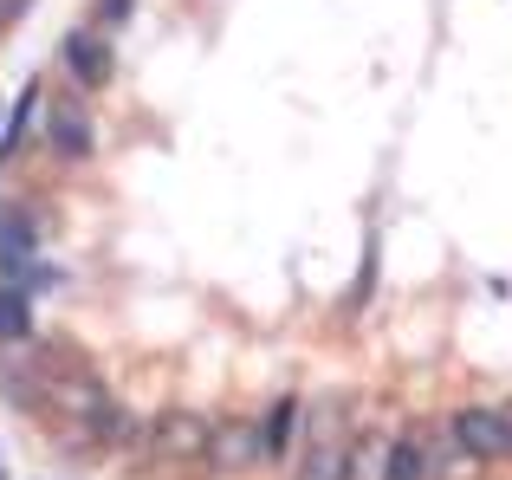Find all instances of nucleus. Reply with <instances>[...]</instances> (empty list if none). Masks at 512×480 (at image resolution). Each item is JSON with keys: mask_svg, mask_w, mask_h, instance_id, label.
I'll return each mask as SVG.
<instances>
[{"mask_svg": "<svg viewBox=\"0 0 512 480\" xmlns=\"http://www.w3.org/2000/svg\"><path fill=\"white\" fill-rule=\"evenodd\" d=\"M357 409H350L344 390L318 396L305 409V455H299V480H350L357 468V435H350Z\"/></svg>", "mask_w": 512, "mask_h": 480, "instance_id": "nucleus-1", "label": "nucleus"}, {"mask_svg": "<svg viewBox=\"0 0 512 480\" xmlns=\"http://www.w3.org/2000/svg\"><path fill=\"white\" fill-rule=\"evenodd\" d=\"M214 455V422H201L195 409H169L150 429V468H195V461Z\"/></svg>", "mask_w": 512, "mask_h": 480, "instance_id": "nucleus-2", "label": "nucleus"}, {"mask_svg": "<svg viewBox=\"0 0 512 480\" xmlns=\"http://www.w3.org/2000/svg\"><path fill=\"white\" fill-rule=\"evenodd\" d=\"M448 435L467 448V455H480V461H512V416L506 409H454V422H448Z\"/></svg>", "mask_w": 512, "mask_h": 480, "instance_id": "nucleus-3", "label": "nucleus"}, {"mask_svg": "<svg viewBox=\"0 0 512 480\" xmlns=\"http://www.w3.org/2000/svg\"><path fill=\"white\" fill-rule=\"evenodd\" d=\"M59 59H65V72H72V85H85V91H104V85H111V72H117L111 39H104V33H91V26L65 33Z\"/></svg>", "mask_w": 512, "mask_h": 480, "instance_id": "nucleus-4", "label": "nucleus"}, {"mask_svg": "<svg viewBox=\"0 0 512 480\" xmlns=\"http://www.w3.org/2000/svg\"><path fill=\"white\" fill-rule=\"evenodd\" d=\"M214 468L221 474H247L253 461H266V429H253V422H221L214 429Z\"/></svg>", "mask_w": 512, "mask_h": 480, "instance_id": "nucleus-5", "label": "nucleus"}, {"mask_svg": "<svg viewBox=\"0 0 512 480\" xmlns=\"http://www.w3.org/2000/svg\"><path fill=\"white\" fill-rule=\"evenodd\" d=\"M46 137H52V150H59V156H72V163H85V156L91 150H98V137H91V117L85 111H78V104H52V111H46Z\"/></svg>", "mask_w": 512, "mask_h": 480, "instance_id": "nucleus-6", "label": "nucleus"}, {"mask_svg": "<svg viewBox=\"0 0 512 480\" xmlns=\"http://www.w3.org/2000/svg\"><path fill=\"white\" fill-rule=\"evenodd\" d=\"M33 338V299H26V286H0V344H26Z\"/></svg>", "mask_w": 512, "mask_h": 480, "instance_id": "nucleus-7", "label": "nucleus"}, {"mask_svg": "<svg viewBox=\"0 0 512 480\" xmlns=\"http://www.w3.org/2000/svg\"><path fill=\"white\" fill-rule=\"evenodd\" d=\"M260 429H266V461H286L292 455V429H299V403H292V396H279L273 416H266Z\"/></svg>", "mask_w": 512, "mask_h": 480, "instance_id": "nucleus-8", "label": "nucleus"}, {"mask_svg": "<svg viewBox=\"0 0 512 480\" xmlns=\"http://www.w3.org/2000/svg\"><path fill=\"white\" fill-rule=\"evenodd\" d=\"M383 480H428V442L422 435H402L396 448H389V468H383Z\"/></svg>", "mask_w": 512, "mask_h": 480, "instance_id": "nucleus-9", "label": "nucleus"}, {"mask_svg": "<svg viewBox=\"0 0 512 480\" xmlns=\"http://www.w3.org/2000/svg\"><path fill=\"white\" fill-rule=\"evenodd\" d=\"M26 247H33V221L26 215H0V253L13 260V253H26Z\"/></svg>", "mask_w": 512, "mask_h": 480, "instance_id": "nucleus-10", "label": "nucleus"}, {"mask_svg": "<svg viewBox=\"0 0 512 480\" xmlns=\"http://www.w3.org/2000/svg\"><path fill=\"white\" fill-rule=\"evenodd\" d=\"M26 7H33V0H0V33H13V26L26 20Z\"/></svg>", "mask_w": 512, "mask_h": 480, "instance_id": "nucleus-11", "label": "nucleus"}, {"mask_svg": "<svg viewBox=\"0 0 512 480\" xmlns=\"http://www.w3.org/2000/svg\"><path fill=\"white\" fill-rule=\"evenodd\" d=\"M98 20H111V26L130 20V0H98Z\"/></svg>", "mask_w": 512, "mask_h": 480, "instance_id": "nucleus-12", "label": "nucleus"}, {"mask_svg": "<svg viewBox=\"0 0 512 480\" xmlns=\"http://www.w3.org/2000/svg\"><path fill=\"white\" fill-rule=\"evenodd\" d=\"M506 416H512V403H506Z\"/></svg>", "mask_w": 512, "mask_h": 480, "instance_id": "nucleus-13", "label": "nucleus"}]
</instances>
